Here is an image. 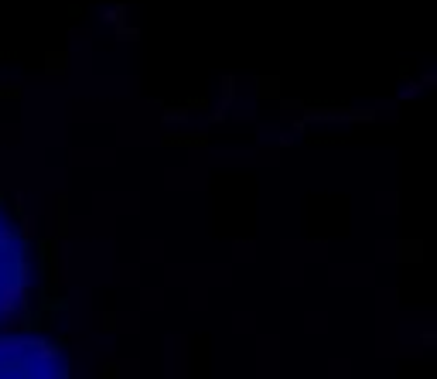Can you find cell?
<instances>
[{
    "mask_svg": "<svg viewBox=\"0 0 437 379\" xmlns=\"http://www.w3.org/2000/svg\"><path fill=\"white\" fill-rule=\"evenodd\" d=\"M0 379H69L55 341L0 331Z\"/></svg>",
    "mask_w": 437,
    "mask_h": 379,
    "instance_id": "6da1fadb",
    "label": "cell"
},
{
    "mask_svg": "<svg viewBox=\"0 0 437 379\" xmlns=\"http://www.w3.org/2000/svg\"><path fill=\"white\" fill-rule=\"evenodd\" d=\"M28 243L14 226V219L0 209V324L11 321L18 311H24L28 301Z\"/></svg>",
    "mask_w": 437,
    "mask_h": 379,
    "instance_id": "7a4b0ae2",
    "label": "cell"
}]
</instances>
